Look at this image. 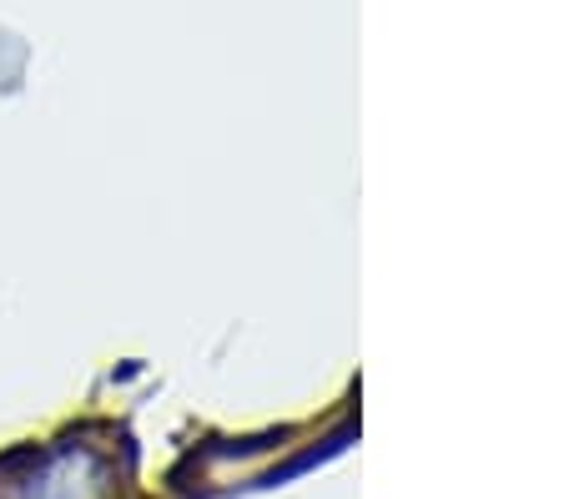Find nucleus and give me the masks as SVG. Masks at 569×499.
Listing matches in <instances>:
<instances>
[{"mask_svg": "<svg viewBox=\"0 0 569 499\" xmlns=\"http://www.w3.org/2000/svg\"><path fill=\"white\" fill-rule=\"evenodd\" d=\"M26 499H97V465L91 459H56L41 479H31Z\"/></svg>", "mask_w": 569, "mask_h": 499, "instance_id": "nucleus-1", "label": "nucleus"}]
</instances>
